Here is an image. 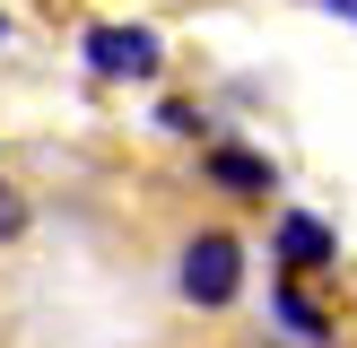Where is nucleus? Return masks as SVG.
<instances>
[{
  "label": "nucleus",
  "instance_id": "1",
  "mask_svg": "<svg viewBox=\"0 0 357 348\" xmlns=\"http://www.w3.org/2000/svg\"><path fill=\"white\" fill-rule=\"evenodd\" d=\"M174 278H183V296H192V305H209V313L236 305V287H244V244L209 226V235L183 244V270H174Z\"/></svg>",
  "mask_w": 357,
  "mask_h": 348
},
{
  "label": "nucleus",
  "instance_id": "2",
  "mask_svg": "<svg viewBox=\"0 0 357 348\" xmlns=\"http://www.w3.org/2000/svg\"><path fill=\"white\" fill-rule=\"evenodd\" d=\"M87 70L96 79H157V61H166V44H157V26H87Z\"/></svg>",
  "mask_w": 357,
  "mask_h": 348
},
{
  "label": "nucleus",
  "instance_id": "3",
  "mask_svg": "<svg viewBox=\"0 0 357 348\" xmlns=\"http://www.w3.org/2000/svg\"><path fill=\"white\" fill-rule=\"evenodd\" d=\"M271 253L288 261V278H305V270H331V261H340V235H331L314 209H288L279 235H271Z\"/></svg>",
  "mask_w": 357,
  "mask_h": 348
},
{
  "label": "nucleus",
  "instance_id": "4",
  "mask_svg": "<svg viewBox=\"0 0 357 348\" xmlns=\"http://www.w3.org/2000/svg\"><path fill=\"white\" fill-rule=\"evenodd\" d=\"M201 174L218 191H236V200H271L279 191V174H271V157H253V148H236V139H218V148L201 157Z\"/></svg>",
  "mask_w": 357,
  "mask_h": 348
},
{
  "label": "nucleus",
  "instance_id": "5",
  "mask_svg": "<svg viewBox=\"0 0 357 348\" xmlns=\"http://www.w3.org/2000/svg\"><path fill=\"white\" fill-rule=\"evenodd\" d=\"M271 313H279V322H288V331H296L305 348H323V340H331V313L314 305V296L296 287V278H279V287H271Z\"/></svg>",
  "mask_w": 357,
  "mask_h": 348
},
{
  "label": "nucleus",
  "instance_id": "6",
  "mask_svg": "<svg viewBox=\"0 0 357 348\" xmlns=\"http://www.w3.org/2000/svg\"><path fill=\"white\" fill-rule=\"evenodd\" d=\"M17 235H26V191L0 183V244H17Z\"/></svg>",
  "mask_w": 357,
  "mask_h": 348
},
{
  "label": "nucleus",
  "instance_id": "7",
  "mask_svg": "<svg viewBox=\"0 0 357 348\" xmlns=\"http://www.w3.org/2000/svg\"><path fill=\"white\" fill-rule=\"evenodd\" d=\"M157 122H166L174 139H192V131H201V113H192V104H157Z\"/></svg>",
  "mask_w": 357,
  "mask_h": 348
},
{
  "label": "nucleus",
  "instance_id": "8",
  "mask_svg": "<svg viewBox=\"0 0 357 348\" xmlns=\"http://www.w3.org/2000/svg\"><path fill=\"white\" fill-rule=\"evenodd\" d=\"M323 9H340V17H357V0H323Z\"/></svg>",
  "mask_w": 357,
  "mask_h": 348
},
{
  "label": "nucleus",
  "instance_id": "9",
  "mask_svg": "<svg viewBox=\"0 0 357 348\" xmlns=\"http://www.w3.org/2000/svg\"><path fill=\"white\" fill-rule=\"evenodd\" d=\"M0 35H9V9H0Z\"/></svg>",
  "mask_w": 357,
  "mask_h": 348
}]
</instances>
